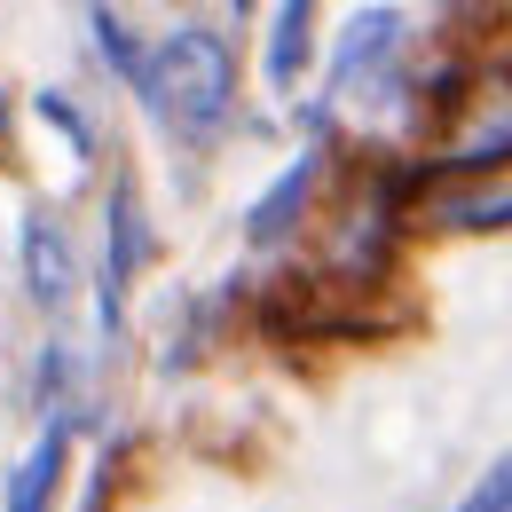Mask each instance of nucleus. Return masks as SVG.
<instances>
[{"mask_svg":"<svg viewBox=\"0 0 512 512\" xmlns=\"http://www.w3.org/2000/svg\"><path fill=\"white\" fill-rule=\"evenodd\" d=\"M24 284H32L40 308H64V292H71V245H64L56 221H24Z\"/></svg>","mask_w":512,"mask_h":512,"instance_id":"obj_2","label":"nucleus"},{"mask_svg":"<svg viewBox=\"0 0 512 512\" xmlns=\"http://www.w3.org/2000/svg\"><path fill=\"white\" fill-rule=\"evenodd\" d=\"M134 260H142V213H134V190L111 197V260H103V308H119Z\"/></svg>","mask_w":512,"mask_h":512,"instance_id":"obj_3","label":"nucleus"},{"mask_svg":"<svg viewBox=\"0 0 512 512\" xmlns=\"http://www.w3.org/2000/svg\"><path fill=\"white\" fill-rule=\"evenodd\" d=\"M434 221L442 229H512V190H481V197H442L434 205Z\"/></svg>","mask_w":512,"mask_h":512,"instance_id":"obj_7","label":"nucleus"},{"mask_svg":"<svg viewBox=\"0 0 512 512\" xmlns=\"http://www.w3.org/2000/svg\"><path fill=\"white\" fill-rule=\"evenodd\" d=\"M56 473H64V426H48V434H40V449L24 457L16 489H8V512H48V497H56Z\"/></svg>","mask_w":512,"mask_h":512,"instance_id":"obj_4","label":"nucleus"},{"mask_svg":"<svg viewBox=\"0 0 512 512\" xmlns=\"http://www.w3.org/2000/svg\"><path fill=\"white\" fill-rule=\"evenodd\" d=\"M308 24H316L308 0H284V8H276V32H268V79H276V87H292L300 64H308Z\"/></svg>","mask_w":512,"mask_h":512,"instance_id":"obj_5","label":"nucleus"},{"mask_svg":"<svg viewBox=\"0 0 512 512\" xmlns=\"http://www.w3.org/2000/svg\"><path fill=\"white\" fill-rule=\"evenodd\" d=\"M134 87L150 95V111L182 134V142H205V134L229 119L237 56H229V40H221V32L182 24V32H166V40H158V56H142V79H134Z\"/></svg>","mask_w":512,"mask_h":512,"instance_id":"obj_1","label":"nucleus"},{"mask_svg":"<svg viewBox=\"0 0 512 512\" xmlns=\"http://www.w3.org/2000/svg\"><path fill=\"white\" fill-rule=\"evenodd\" d=\"M386 40H394V8H371V16H355V40H347V56H339V87L355 79V64L386 56Z\"/></svg>","mask_w":512,"mask_h":512,"instance_id":"obj_8","label":"nucleus"},{"mask_svg":"<svg viewBox=\"0 0 512 512\" xmlns=\"http://www.w3.org/2000/svg\"><path fill=\"white\" fill-rule=\"evenodd\" d=\"M308 190H316V158H300V166H292V174L253 205V237H284V229H292V213L308 205Z\"/></svg>","mask_w":512,"mask_h":512,"instance_id":"obj_6","label":"nucleus"},{"mask_svg":"<svg viewBox=\"0 0 512 512\" xmlns=\"http://www.w3.org/2000/svg\"><path fill=\"white\" fill-rule=\"evenodd\" d=\"M95 32H103V56H111V64H119V71H134V79H142V56H134L127 24H119L111 8H95Z\"/></svg>","mask_w":512,"mask_h":512,"instance_id":"obj_10","label":"nucleus"},{"mask_svg":"<svg viewBox=\"0 0 512 512\" xmlns=\"http://www.w3.org/2000/svg\"><path fill=\"white\" fill-rule=\"evenodd\" d=\"M457 512H512V449L473 481V489H465V505H457Z\"/></svg>","mask_w":512,"mask_h":512,"instance_id":"obj_9","label":"nucleus"}]
</instances>
